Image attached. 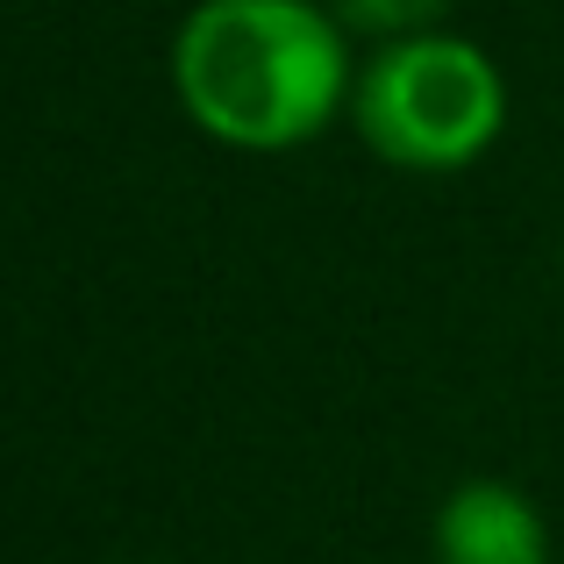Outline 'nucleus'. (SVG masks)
Listing matches in <instances>:
<instances>
[{
	"label": "nucleus",
	"mask_w": 564,
	"mask_h": 564,
	"mask_svg": "<svg viewBox=\"0 0 564 564\" xmlns=\"http://www.w3.org/2000/svg\"><path fill=\"white\" fill-rule=\"evenodd\" d=\"M172 94L221 151H301L350 115V29L329 0H193L172 29Z\"/></svg>",
	"instance_id": "1"
},
{
	"label": "nucleus",
	"mask_w": 564,
	"mask_h": 564,
	"mask_svg": "<svg viewBox=\"0 0 564 564\" xmlns=\"http://www.w3.org/2000/svg\"><path fill=\"white\" fill-rule=\"evenodd\" d=\"M350 129L393 172H422V180L465 172L508 129V72L494 65L486 43L451 36V29L379 43L358 65Z\"/></svg>",
	"instance_id": "2"
},
{
	"label": "nucleus",
	"mask_w": 564,
	"mask_h": 564,
	"mask_svg": "<svg viewBox=\"0 0 564 564\" xmlns=\"http://www.w3.org/2000/svg\"><path fill=\"white\" fill-rule=\"evenodd\" d=\"M429 551H436V564H551V529L522 486L465 479L443 494Z\"/></svg>",
	"instance_id": "3"
},
{
	"label": "nucleus",
	"mask_w": 564,
	"mask_h": 564,
	"mask_svg": "<svg viewBox=\"0 0 564 564\" xmlns=\"http://www.w3.org/2000/svg\"><path fill=\"white\" fill-rule=\"evenodd\" d=\"M336 22L350 36H372V43H408V36H436L443 14L457 0H329Z\"/></svg>",
	"instance_id": "4"
}]
</instances>
